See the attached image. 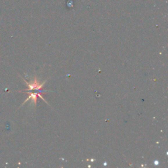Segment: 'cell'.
I'll list each match as a JSON object with an SVG mask.
<instances>
[{
	"label": "cell",
	"instance_id": "obj_1",
	"mask_svg": "<svg viewBox=\"0 0 168 168\" xmlns=\"http://www.w3.org/2000/svg\"><path fill=\"white\" fill-rule=\"evenodd\" d=\"M25 81V80H24ZM26 81V83L27 84V85H28V90H27V91H30V90H40L41 88H42L43 86H44V83L43 84H40L38 83V81L37 80V79L36 78H35L34 79V81H32V82H30V83H28V82H27L26 81Z\"/></svg>",
	"mask_w": 168,
	"mask_h": 168
}]
</instances>
